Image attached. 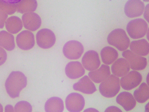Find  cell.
<instances>
[{
	"label": "cell",
	"mask_w": 149,
	"mask_h": 112,
	"mask_svg": "<svg viewBox=\"0 0 149 112\" xmlns=\"http://www.w3.org/2000/svg\"><path fill=\"white\" fill-rule=\"evenodd\" d=\"M5 112H15L14 108L11 105H7L5 108Z\"/></svg>",
	"instance_id": "cell-31"
},
{
	"label": "cell",
	"mask_w": 149,
	"mask_h": 112,
	"mask_svg": "<svg viewBox=\"0 0 149 112\" xmlns=\"http://www.w3.org/2000/svg\"><path fill=\"white\" fill-rule=\"evenodd\" d=\"M7 58V53L4 48L0 46V66L6 62Z\"/></svg>",
	"instance_id": "cell-28"
},
{
	"label": "cell",
	"mask_w": 149,
	"mask_h": 112,
	"mask_svg": "<svg viewBox=\"0 0 149 112\" xmlns=\"http://www.w3.org/2000/svg\"><path fill=\"white\" fill-rule=\"evenodd\" d=\"M36 38L38 46L43 49L52 47L56 41L55 35L49 29H42L39 30L37 33Z\"/></svg>",
	"instance_id": "cell-5"
},
{
	"label": "cell",
	"mask_w": 149,
	"mask_h": 112,
	"mask_svg": "<svg viewBox=\"0 0 149 112\" xmlns=\"http://www.w3.org/2000/svg\"><path fill=\"white\" fill-rule=\"evenodd\" d=\"M22 21L24 27L29 31H36L41 25V17L34 12L24 13L22 16Z\"/></svg>",
	"instance_id": "cell-12"
},
{
	"label": "cell",
	"mask_w": 149,
	"mask_h": 112,
	"mask_svg": "<svg viewBox=\"0 0 149 112\" xmlns=\"http://www.w3.org/2000/svg\"><path fill=\"white\" fill-rule=\"evenodd\" d=\"M142 79V75L139 72L136 70L131 71L121 78L120 85L125 90H132L141 84Z\"/></svg>",
	"instance_id": "cell-8"
},
{
	"label": "cell",
	"mask_w": 149,
	"mask_h": 112,
	"mask_svg": "<svg viewBox=\"0 0 149 112\" xmlns=\"http://www.w3.org/2000/svg\"><path fill=\"white\" fill-rule=\"evenodd\" d=\"M82 64L86 70L90 71L98 69L100 65L98 53L93 50L87 51L83 56Z\"/></svg>",
	"instance_id": "cell-13"
},
{
	"label": "cell",
	"mask_w": 149,
	"mask_h": 112,
	"mask_svg": "<svg viewBox=\"0 0 149 112\" xmlns=\"http://www.w3.org/2000/svg\"><path fill=\"white\" fill-rule=\"evenodd\" d=\"M84 47L78 41H69L63 48V53L65 57L71 60H77L84 52Z\"/></svg>",
	"instance_id": "cell-6"
},
{
	"label": "cell",
	"mask_w": 149,
	"mask_h": 112,
	"mask_svg": "<svg viewBox=\"0 0 149 112\" xmlns=\"http://www.w3.org/2000/svg\"><path fill=\"white\" fill-rule=\"evenodd\" d=\"M105 112H122V111L117 107L115 106H111L107 108Z\"/></svg>",
	"instance_id": "cell-30"
},
{
	"label": "cell",
	"mask_w": 149,
	"mask_h": 112,
	"mask_svg": "<svg viewBox=\"0 0 149 112\" xmlns=\"http://www.w3.org/2000/svg\"><path fill=\"white\" fill-rule=\"evenodd\" d=\"M38 7L37 0H21L16 4L17 11L20 14L34 12Z\"/></svg>",
	"instance_id": "cell-24"
},
{
	"label": "cell",
	"mask_w": 149,
	"mask_h": 112,
	"mask_svg": "<svg viewBox=\"0 0 149 112\" xmlns=\"http://www.w3.org/2000/svg\"><path fill=\"white\" fill-rule=\"evenodd\" d=\"M14 110L15 112H31L32 106L27 101H19L16 103L15 106Z\"/></svg>",
	"instance_id": "cell-27"
},
{
	"label": "cell",
	"mask_w": 149,
	"mask_h": 112,
	"mask_svg": "<svg viewBox=\"0 0 149 112\" xmlns=\"http://www.w3.org/2000/svg\"><path fill=\"white\" fill-rule=\"evenodd\" d=\"M148 25L146 21L141 18L131 20L127 25V31L131 38H141L146 34Z\"/></svg>",
	"instance_id": "cell-4"
},
{
	"label": "cell",
	"mask_w": 149,
	"mask_h": 112,
	"mask_svg": "<svg viewBox=\"0 0 149 112\" xmlns=\"http://www.w3.org/2000/svg\"><path fill=\"white\" fill-rule=\"evenodd\" d=\"M107 41L109 44L115 46L120 51H126L130 44V39L122 29L113 30L108 35Z\"/></svg>",
	"instance_id": "cell-2"
},
{
	"label": "cell",
	"mask_w": 149,
	"mask_h": 112,
	"mask_svg": "<svg viewBox=\"0 0 149 112\" xmlns=\"http://www.w3.org/2000/svg\"><path fill=\"white\" fill-rule=\"evenodd\" d=\"M73 88L74 90L88 94H93L97 90L95 84L87 75L84 76L77 83L74 84Z\"/></svg>",
	"instance_id": "cell-14"
},
{
	"label": "cell",
	"mask_w": 149,
	"mask_h": 112,
	"mask_svg": "<svg viewBox=\"0 0 149 112\" xmlns=\"http://www.w3.org/2000/svg\"><path fill=\"white\" fill-rule=\"evenodd\" d=\"M45 108L47 112H63L64 109L63 101L59 97H51L46 102Z\"/></svg>",
	"instance_id": "cell-22"
},
{
	"label": "cell",
	"mask_w": 149,
	"mask_h": 112,
	"mask_svg": "<svg viewBox=\"0 0 149 112\" xmlns=\"http://www.w3.org/2000/svg\"><path fill=\"white\" fill-rule=\"evenodd\" d=\"M0 10L5 12L8 15H11L17 11L16 4L8 3L3 0H0Z\"/></svg>",
	"instance_id": "cell-26"
},
{
	"label": "cell",
	"mask_w": 149,
	"mask_h": 112,
	"mask_svg": "<svg viewBox=\"0 0 149 112\" xmlns=\"http://www.w3.org/2000/svg\"><path fill=\"white\" fill-rule=\"evenodd\" d=\"M8 18V15L0 10V29H2L5 26L6 21Z\"/></svg>",
	"instance_id": "cell-29"
},
{
	"label": "cell",
	"mask_w": 149,
	"mask_h": 112,
	"mask_svg": "<svg viewBox=\"0 0 149 112\" xmlns=\"http://www.w3.org/2000/svg\"><path fill=\"white\" fill-rule=\"evenodd\" d=\"M0 46L7 51L14 50L15 47L14 35L6 30L0 31Z\"/></svg>",
	"instance_id": "cell-21"
},
{
	"label": "cell",
	"mask_w": 149,
	"mask_h": 112,
	"mask_svg": "<svg viewBox=\"0 0 149 112\" xmlns=\"http://www.w3.org/2000/svg\"><path fill=\"white\" fill-rule=\"evenodd\" d=\"M100 55L102 61L106 65L112 64L118 56V51L115 49L110 46L104 47L101 51Z\"/></svg>",
	"instance_id": "cell-23"
},
{
	"label": "cell",
	"mask_w": 149,
	"mask_h": 112,
	"mask_svg": "<svg viewBox=\"0 0 149 112\" xmlns=\"http://www.w3.org/2000/svg\"><path fill=\"white\" fill-rule=\"evenodd\" d=\"M3 1L11 4H16L20 2L21 0H3Z\"/></svg>",
	"instance_id": "cell-33"
},
{
	"label": "cell",
	"mask_w": 149,
	"mask_h": 112,
	"mask_svg": "<svg viewBox=\"0 0 149 112\" xmlns=\"http://www.w3.org/2000/svg\"><path fill=\"white\" fill-rule=\"evenodd\" d=\"M110 75V67L105 65H102L98 70L90 71L88 74L91 80L95 83H101Z\"/></svg>",
	"instance_id": "cell-17"
},
{
	"label": "cell",
	"mask_w": 149,
	"mask_h": 112,
	"mask_svg": "<svg viewBox=\"0 0 149 112\" xmlns=\"http://www.w3.org/2000/svg\"><path fill=\"white\" fill-rule=\"evenodd\" d=\"M122 56L127 61L130 67L134 70H141L146 68L147 60L145 58L136 55L130 50L124 51Z\"/></svg>",
	"instance_id": "cell-7"
},
{
	"label": "cell",
	"mask_w": 149,
	"mask_h": 112,
	"mask_svg": "<svg viewBox=\"0 0 149 112\" xmlns=\"http://www.w3.org/2000/svg\"><path fill=\"white\" fill-rule=\"evenodd\" d=\"M144 16V17H145V19L147 21L149 22V4L146 6Z\"/></svg>",
	"instance_id": "cell-32"
},
{
	"label": "cell",
	"mask_w": 149,
	"mask_h": 112,
	"mask_svg": "<svg viewBox=\"0 0 149 112\" xmlns=\"http://www.w3.org/2000/svg\"><path fill=\"white\" fill-rule=\"evenodd\" d=\"M111 67L112 73L117 77H123L129 72L130 66L129 63L126 59L119 58Z\"/></svg>",
	"instance_id": "cell-18"
},
{
	"label": "cell",
	"mask_w": 149,
	"mask_h": 112,
	"mask_svg": "<svg viewBox=\"0 0 149 112\" xmlns=\"http://www.w3.org/2000/svg\"><path fill=\"white\" fill-rule=\"evenodd\" d=\"M145 5L141 0H128L124 7L125 14L129 18L139 17L143 14Z\"/></svg>",
	"instance_id": "cell-11"
},
{
	"label": "cell",
	"mask_w": 149,
	"mask_h": 112,
	"mask_svg": "<svg viewBox=\"0 0 149 112\" xmlns=\"http://www.w3.org/2000/svg\"><path fill=\"white\" fill-rule=\"evenodd\" d=\"M65 73L69 78L72 80L78 79L84 75L85 70L80 62L72 61L68 63L65 67Z\"/></svg>",
	"instance_id": "cell-15"
},
{
	"label": "cell",
	"mask_w": 149,
	"mask_h": 112,
	"mask_svg": "<svg viewBox=\"0 0 149 112\" xmlns=\"http://www.w3.org/2000/svg\"><path fill=\"white\" fill-rule=\"evenodd\" d=\"M3 112V107L1 104H0V112Z\"/></svg>",
	"instance_id": "cell-34"
},
{
	"label": "cell",
	"mask_w": 149,
	"mask_h": 112,
	"mask_svg": "<svg viewBox=\"0 0 149 112\" xmlns=\"http://www.w3.org/2000/svg\"><path fill=\"white\" fill-rule=\"evenodd\" d=\"M16 42L17 46L21 50L24 51L30 50L35 45L34 35L29 30H23L17 35Z\"/></svg>",
	"instance_id": "cell-10"
},
{
	"label": "cell",
	"mask_w": 149,
	"mask_h": 112,
	"mask_svg": "<svg viewBox=\"0 0 149 112\" xmlns=\"http://www.w3.org/2000/svg\"><path fill=\"white\" fill-rule=\"evenodd\" d=\"M118 104L123 107L126 111L132 110L136 105V102L132 94L128 92H121L116 98Z\"/></svg>",
	"instance_id": "cell-16"
},
{
	"label": "cell",
	"mask_w": 149,
	"mask_h": 112,
	"mask_svg": "<svg viewBox=\"0 0 149 112\" xmlns=\"http://www.w3.org/2000/svg\"><path fill=\"white\" fill-rule=\"evenodd\" d=\"M27 79L19 71L11 72L5 82L6 92L12 99L19 96L20 92L27 86Z\"/></svg>",
	"instance_id": "cell-1"
},
{
	"label": "cell",
	"mask_w": 149,
	"mask_h": 112,
	"mask_svg": "<svg viewBox=\"0 0 149 112\" xmlns=\"http://www.w3.org/2000/svg\"><path fill=\"white\" fill-rule=\"evenodd\" d=\"M143 1H146V2H148L149 1V0H143Z\"/></svg>",
	"instance_id": "cell-35"
},
{
	"label": "cell",
	"mask_w": 149,
	"mask_h": 112,
	"mask_svg": "<svg viewBox=\"0 0 149 112\" xmlns=\"http://www.w3.org/2000/svg\"><path fill=\"white\" fill-rule=\"evenodd\" d=\"M65 104L66 108L69 112H81L85 107V99L81 94L72 93L66 98Z\"/></svg>",
	"instance_id": "cell-9"
},
{
	"label": "cell",
	"mask_w": 149,
	"mask_h": 112,
	"mask_svg": "<svg viewBox=\"0 0 149 112\" xmlns=\"http://www.w3.org/2000/svg\"><path fill=\"white\" fill-rule=\"evenodd\" d=\"M130 50L136 55L146 56L149 53V44L145 39L134 41L130 44Z\"/></svg>",
	"instance_id": "cell-19"
},
{
	"label": "cell",
	"mask_w": 149,
	"mask_h": 112,
	"mask_svg": "<svg viewBox=\"0 0 149 112\" xmlns=\"http://www.w3.org/2000/svg\"><path fill=\"white\" fill-rule=\"evenodd\" d=\"M120 89V80L113 75H110L108 78L101 82L99 86V90L102 96L106 98L115 97Z\"/></svg>",
	"instance_id": "cell-3"
},
{
	"label": "cell",
	"mask_w": 149,
	"mask_h": 112,
	"mask_svg": "<svg viewBox=\"0 0 149 112\" xmlns=\"http://www.w3.org/2000/svg\"><path fill=\"white\" fill-rule=\"evenodd\" d=\"M133 94L135 99L138 103H145L149 98V86L146 83H142L134 91Z\"/></svg>",
	"instance_id": "cell-25"
},
{
	"label": "cell",
	"mask_w": 149,
	"mask_h": 112,
	"mask_svg": "<svg viewBox=\"0 0 149 112\" xmlns=\"http://www.w3.org/2000/svg\"><path fill=\"white\" fill-rule=\"evenodd\" d=\"M5 26L8 32L12 34H16L22 29L23 24L22 21L19 17L11 16L7 19Z\"/></svg>",
	"instance_id": "cell-20"
}]
</instances>
